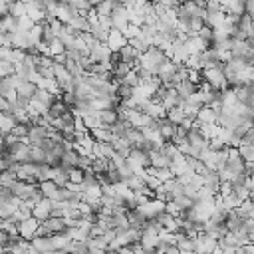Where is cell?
Listing matches in <instances>:
<instances>
[{"instance_id":"cell-47","label":"cell","mask_w":254,"mask_h":254,"mask_svg":"<svg viewBox=\"0 0 254 254\" xmlns=\"http://www.w3.org/2000/svg\"><path fill=\"white\" fill-rule=\"evenodd\" d=\"M237 254H244V250H242V248H238V250H237Z\"/></svg>"},{"instance_id":"cell-22","label":"cell","mask_w":254,"mask_h":254,"mask_svg":"<svg viewBox=\"0 0 254 254\" xmlns=\"http://www.w3.org/2000/svg\"><path fill=\"white\" fill-rule=\"evenodd\" d=\"M147 171H149V175H153V177H157L163 185L165 183H169V181H173V179H177L175 175H173V171H171V169H147Z\"/></svg>"},{"instance_id":"cell-1","label":"cell","mask_w":254,"mask_h":254,"mask_svg":"<svg viewBox=\"0 0 254 254\" xmlns=\"http://www.w3.org/2000/svg\"><path fill=\"white\" fill-rule=\"evenodd\" d=\"M203 79L208 81L213 86L215 92H224L228 88V81H226V76L221 68H213V70H203Z\"/></svg>"},{"instance_id":"cell-27","label":"cell","mask_w":254,"mask_h":254,"mask_svg":"<svg viewBox=\"0 0 254 254\" xmlns=\"http://www.w3.org/2000/svg\"><path fill=\"white\" fill-rule=\"evenodd\" d=\"M167 119L171 121L173 125H181V123L187 119V115H185V110H183V108H173V110H169V113H167Z\"/></svg>"},{"instance_id":"cell-19","label":"cell","mask_w":254,"mask_h":254,"mask_svg":"<svg viewBox=\"0 0 254 254\" xmlns=\"http://www.w3.org/2000/svg\"><path fill=\"white\" fill-rule=\"evenodd\" d=\"M16 125H18V121H16L14 115H4V113L0 115V129H2V137L10 135Z\"/></svg>"},{"instance_id":"cell-44","label":"cell","mask_w":254,"mask_h":254,"mask_svg":"<svg viewBox=\"0 0 254 254\" xmlns=\"http://www.w3.org/2000/svg\"><path fill=\"white\" fill-rule=\"evenodd\" d=\"M119 254H135V252H133V246H123L119 248Z\"/></svg>"},{"instance_id":"cell-32","label":"cell","mask_w":254,"mask_h":254,"mask_svg":"<svg viewBox=\"0 0 254 254\" xmlns=\"http://www.w3.org/2000/svg\"><path fill=\"white\" fill-rule=\"evenodd\" d=\"M175 205L179 206V210H181V213H187V210H190V208L195 206V201L183 195V197H177V199H175Z\"/></svg>"},{"instance_id":"cell-12","label":"cell","mask_w":254,"mask_h":254,"mask_svg":"<svg viewBox=\"0 0 254 254\" xmlns=\"http://www.w3.org/2000/svg\"><path fill=\"white\" fill-rule=\"evenodd\" d=\"M40 190H42V195H44L46 199L50 201H58V195H60V187L54 183V181H46V183H40Z\"/></svg>"},{"instance_id":"cell-2","label":"cell","mask_w":254,"mask_h":254,"mask_svg":"<svg viewBox=\"0 0 254 254\" xmlns=\"http://www.w3.org/2000/svg\"><path fill=\"white\" fill-rule=\"evenodd\" d=\"M111 18H113V30L123 32L127 26H129V12L125 10L123 2H115V8H113V12H111Z\"/></svg>"},{"instance_id":"cell-25","label":"cell","mask_w":254,"mask_h":254,"mask_svg":"<svg viewBox=\"0 0 254 254\" xmlns=\"http://www.w3.org/2000/svg\"><path fill=\"white\" fill-rule=\"evenodd\" d=\"M183 110H185V115H187V117H190V119H197V117H199V111L203 110V105L187 99V101L183 103Z\"/></svg>"},{"instance_id":"cell-41","label":"cell","mask_w":254,"mask_h":254,"mask_svg":"<svg viewBox=\"0 0 254 254\" xmlns=\"http://www.w3.org/2000/svg\"><path fill=\"white\" fill-rule=\"evenodd\" d=\"M165 213H167V215H171V217H175V219H179V217H181V210H179V206L175 205V201L167 203V206H165Z\"/></svg>"},{"instance_id":"cell-36","label":"cell","mask_w":254,"mask_h":254,"mask_svg":"<svg viewBox=\"0 0 254 254\" xmlns=\"http://www.w3.org/2000/svg\"><path fill=\"white\" fill-rule=\"evenodd\" d=\"M32 163L44 165V163H46V151L40 149V147H32Z\"/></svg>"},{"instance_id":"cell-13","label":"cell","mask_w":254,"mask_h":254,"mask_svg":"<svg viewBox=\"0 0 254 254\" xmlns=\"http://www.w3.org/2000/svg\"><path fill=\"white\" fill-rule=\"evenodd\" d=\"M111 145H113V149L121 155V157H129L131 155V151H133V145L129 143V141H127V139H121V137H115L113 141H111Z\"/></svg>"},{"instance_id":"cell-21","label":"cell","mask_w":254,"mask_h":254,"mask_svg":"<svg viewBox=\"0 0 254 254\" xmlns=\"http://www.w3.org/2000/svg\"><path fill=\"white\" fill-rule=\"evenodd\" d=\"M16 92H18L20 97H24V99H30V101H32V97L38 94V86H36V83H32V81H24Z\"/></svg>"},{"instance_id":"cell-37","label":"cell","mask_w":254,"mask_h":254,"mask_svg":"<svg viewBox=\"0 0 254 254\" xmlns=\"http://www.w3.org/2000/svg\"><path fill=\"white\" fill-rule=\"evenodd\" d=\"M159 238H161V244H167V246H177V235H173V232H167V230H163L161 235H159Z\"/></svg>"},{"instance_id":"cell-40","label":"cell","mask_w":254,"mask_h":254,"mask_svg":"<svg viewBox=\"0 0 254 254\" xmlns=\"http://www.w3.org/2000/svg\"><path fill=\"white\" fill-rule=\"evenodd\" d=\"M240 205H242V201H240L238 197H235V195H230V197L224 199V206H226L228 213H230V210H237Z\"/></svg>"},{"instance_id":"cell-5","label":"cell","mask_w":254,"mask_h":254,"mask_svg":"<svg viewBox=\"0 0 254 254\" xmlns=\"http://www.w3.org/2000/svg\"><path fill=\"white\" fill-rule=\"evenodd\" d=\"M40 221L38 219H34V217H30L28 221H24L22 224H20V237H22L24 240H34V237H36V232H38V228H40Z\"/></svg>"},{"instance_id":"cell-6","label":"cell","mask_w":254,"mask_h":254,"mask_svg":"<svg viewBox=\"0 0 254 254\" xmlns=\"http://www.w3.org/2000/svg\"><path fill=\"white\" fill-rule=\"evenodd\" d=\"M111 50L108 48V44H97L92 48V54H90V58H92V62L94 64H103V62H110L111 60Z\"/></svg>"},{"instance_id":"cell-45","label":"cell","mask_w":254,"mask_h":254,"mask_svg":"<svg viewBox=\"0 0 254 254\" xmlns=\"http://www.w3.org/2000/svg\"><path fill=\"white\" fill-rule=\"evenodd\" d=\"M242 250H244V254H254V244L250 242V244H246Z\"/></svg>"},{"instance_id":"cell-17","label":"cell","mask_w":254,"mask_h":254,"mask_svg":"<svg viewBox=\"0 0 254 254\" xmlns=\"http://www.w3.org/2000/svg\"><path fill=\"white\" fill-rule=\"evenodd\" d=\"M177 129H179V125H173L169 119H161V127H159V131H161V135H163L167 141H173V139H175Z\"/></svg>"},{"instance_id":"cell-28","label":"cell","mask_w":254,"mask_h":254,"mask_svg":"<svg viewBox=\"0 0 254 254\" xmlns=\"http://www.w3.org/2000/svg\"><path fill=\"white\" fill-rule=\"evenodd\" d=\"M10 16H14V18H24V16H28L26 2H10Z\"/></svg>"},{"instance_id":"cell-29","label":"cell","mask_w":254,"mask_h":254,"mask_svg":"<svg viewBox=\"0 0 254 254\" xmlns=\"http://www.w3.org/2000/svg\"><path fill=\"white\" fill-rule=\"evenodd\" d=\"M232 195H235V197H238L242 203H244V201H248V199H250V190H248L246 183H240V185H232Z\"/></svg>"},{"instance_id":"cell-10","label":"cell","mask_w":254,"mask_h":254,"mask_svg":"<svg viewBox=\"0 0 254 254\" xmlns=\"http://www.w3.org/2000/svg\"><path fill=\"white\" fill-rule=\"evenodd\" d=\"M90 133H92V137H94L97 143H111V141L115 139L111 127H108V125L99 127V129H94V131H90Z\"/></svg>"},{"instance_id":"cell-7","label":"cell","mask_w":254,"mask_h":254,"mask_svg":"<svg viewBox=\"0 0 254 254\" xmlns=\"http://www.w3.org/2000/svg\"><path fill=\"white\" fill-rule=\"evenodd\" d=\"M129 42H127V38L119 32V30H111V34H110V40H108V48L113 52V54H117L123 46H127Z\"/></svg>"},{"instance_id":"cell-20","label":"cell","mask_w":254,"mask_h":254,"mask_svg":"<svg viewBox=\"0 0 254 254\" xmlns=\"http://www.w3.org/2000/svg\"><path fill=\"white\" fill-rule=\"evenodd\" d=\"M165 189H167V193L171 195L173 199H177V197H183V195H185V185H183L179 179H173V181L165 183Z\"/></svg>"},{"instance_id":"cell-30","label":"cell","mask_w":254,"mask_h":254,"mask_svg":"<svg viewBox=\"0 0 254 254\" xmlns=\"http://www.w3.org/2000/svg\"><path fill=\"white\" fill-rule=\"evenodd\" d=\"M110 165H111L110 159H94L92 169L95 171V175H103V173H108V171H110Z\"/></svg>"},{"instance_id":"cell-8","label":"cell","mask_w":254,"mask_h":254,"mask_svg":"<svg viewBox=\"0 0 254 254\" xmlns=\"http://www.w3.org/2000/svg\"><path fill=\"white\" fill-rule=\"evenodd\" d=\"M149 159H151V167L153 169H171V163H173L163 151H151Z\"/></svg>"},{"instance_id":"cell-38","label":"cell","mask_w":254,"mask_h":254,"mask_svg":"<svg viewBox=\"0 0 254 254\" xmlns=\"http://www.w3.org/2000/svg\"><path fill=\"white\" fill-rule=\"evenodd\" d=\"M83 179H86V171H81V169H72L70 171V183L83 185Z\"/></svg>"},{"instance_id":"cell-14","label":"cell","mask_w":254,"mask_h":254,"mask_svg":"<svg viewBox=\"0 0 254 254\" xmlns=\"http://www.w3.org/2000/svg\"><path fill=\"white\" fill-rule=\"evenodd\" d=\"M32 246L40 252V254H50L54 252V244H52V237H42V238H34Z\"/></svg>"},{"instance_id":"cell-15","label":"cell","mask_w":254,"mask_h":254,"mask_svg":"<svg viewBox=\"0 0 254 254\" xmlns=\"http://www.w3.org/2000/svg\"><path fill=\"white\" fill-rule=\"evenodd\" d=\"M217 119H219V115L213 111V108H206V105H203V110L199 111V117H197V121L201 125H213V123H217Z\"/></svg>"},{"instance_id":"cell-42","label":"cell","mask_w":254,"mask_h":254,"mask_svg":"<svg viewBox=\"0 0 254 254\" xmlns=\"http://www.w3.org/2000/svg\"><path fill=\"white\" fill-rule=\"evenodd\" d=\"M105 232H108V230H105V228H101L97 222L92 226V230H90V238H99V237H103L105 235Z\"/></svg>"},{"instance_id":"cell-18","label":"cell","mask_w":254,"mask_h":254,"mask_svg":"<svg viewBox=\"0 0 254 254\" xmlns=\"http://www.w3.org/2000/svg\"><path fill=\"white\" fill-rule=\"evenodd\" d=\"M78 161H79V155L76 151H66L64 157H62L60 167L66 169V171H72V169H78Z\"/></svg>"},{"instance_id":"cell-11","label":"cell","mask_w":254,"mask_h":254,"mask_svg":"<svg viewBox=\"0 0 254 254\" xmlns=\"http://www.w3.org/2000/svg\"><path fill=\"white\" fill-rule=\"evenodd\" d=\"M199 161H203L210 171H217V167H219V151H213L208 147V149H205L203 153H201V157H199Z\"/></svg>"},{"instance_id":"cell-39","label":"cell","mask_w":254,"mask_h":254,"mask_svg":"<svg viewBox=\"0 0 254 254\" xmlns=\"http://www.w3.org/2000/svg\"><path fill=\"white\" fill-rule=\"evenodd\" d=\"M34 26H36V24L32 22V20H30L28 16H24V18H18V30H16V32H30Z\"/></svg>"},{"instance_id":"cell-4","label":"cell","mask_w":254,"mask_h":254,"mask_svg":"<svg viewBox=\"0 0 254 254\" xmlns=\"http://www.w3.org/2000/svg\"><path fill=\"white\" fill-rule=\"evenodd\" d=\"M52 210H54V201L42 199V201L36 205V208L32 210V217L38 219L40 222H46V221L52 217Z\"/></svg>"},{"instance_id":"cell-43","label":"cell","mask_w":254,"mask_h":254,"mask_svg":"<svg viewBox=\"0 0 254 254\" xmlns=\"http://www.w3.org/2000/svg\"><path fill=\"white\" fill-rule=\"evenodd\" d=\"M222 199H226V197H230L232 195V183H222L221 185V193H219Z\"/></svg>"},{"instance_id":"cell-48","label":"cell","mask_w":254,"mask_h":254,"mask_svg":"<svg viewBox=\"0 0 254 254\" xmlns=\"http://www.w3.org/2000/svg\"><path fill=\"white\" fill-rule=\"evenodd\" d=\"M187 254H199V252H195V250H193V252H187Z\"/></svg>"},{"instance_id":"cell-46","label":"cell","mask_w":254,"mask_h":254,"mask_svg":"<svg viewBox=\"0 0 254 254\" xmlns=\"http://www.w3.org/2000/svg\"><path fill=\"white\" fill-rule=\"evenodd\" d=\"M248 238H250V242L254 244V230H252V232H250V235H248Z\"/></svg>"},{"instance_id":"cell-16","label":"cell","mask_w":254,"mask_h":254,"mask_svg":"<svg viewBox=\"0 0 254 254\" xmlns=\"http://www.w3.org/2000/svg\"><path fill=\"white\" fill-rule=\"evenodd\" d=\"M177 248L183 252V254H187V252H193L195 250V240L193 238H189L185 232H177Z\"/></svg>"},{"instance_id":"cell-3","label":"cell","mask_w":254,"mask_h":254,"mask_svg":"<svg viewBox=\"0 0 254 254\" xmlns=\"http://www.w3.org/2000/svg\"><path fill=\"white\" fill-rule=\"evenodd\" d=\"M215 250H219V240L217 238L208 237L206 232L199 235V238L195 240V252H199V254H210V252H215Z\"/></svg>"},{"instance_id":"cell-26","label":"cell","mask_w":254,"mask_h":254,"mask_svg":"<svg viewBox=\"0 0 254 254\" xmlns=\"http://www.w3.org/2000/svg\"><path fill=\"white\" fill-rule=\"evenodd\" d=\"M141 246L145 248V252H155L161 246V238L159 237H141Z\"/></svg>"},{"instance_id":"cell-24","label":"cell","mask_w":254,"mask_h":254,"mask_svg":"<svg viewBox=\"0 0 254 254\" xmlns=\"http://www.w3.org/2000/svg\"><path fill=\"white\" fill-rule=\"evenodd\" d=\"M52 244H54V250L66 252V248L72 244V240H70V237L66 235V232H60V235H52Z\"/></svg>"},{"instance_id":"cell-33","label":"cell","mask_w":254,"mask_h":254,"mask_svg":"<svg viewBox=\"0 0 254 254\" xmlns=\"http://www.w3.org/2000/svg\"><path fill=\"white\" fill-rule=\"evenodd\" d=\"M50 50H52V58H58V56H64L68 50H66V46H64V42L60 40V38H56L52 44H50Z\"/></svg>"},{"instance_id":"cell-35","label":"cell","mask_w":254,"mask_h":254,"mask_svg":"<svg viewBox=\"0 0 254 254\" xmlns=\"http://www.w3.org/2000/svg\"><path fill=\"white\" fill-rule=\"evenodd\" d=\"M14 90H16V88H14V83H12L10 78H2V79H0V97L8 95V94L14 92Z\"/></svg>"},{"instance_id":"cell-9","label":"cell","mask_w":254,"mask_h":254,"mask_svg":"<svg viewBox=\"0 0 254 254\" xmlns=\"http://www.w3.org/2000/svg\"><path fill=\"white\" fill-rule=\"evenodd\" d=\"M44 224V228L50 232V235H60V232H66V221L64 219H56V217H50L46 222H42Z\"/></svg>"},{"instance_id":"cell-34","label":"cell","mask_w":254,"mask_h":254,"mask_svg":"<svg viewBox=\"0 0 254 254\" xmlns=\"http://www.w3.org/2000/svg\"><path fill=\"white\" fill-rule=\"evenodd\" d=\"M127 187H129V189L133 190V193H141V190H143L147 185H145V181H143L141 177L135 175V177H131L129 181H127Z\"/></svg>"},{"instance_id":"cell-31","label":"cell","mask_w":254,"mask_h":254,"mask_svg":"<svg viewBox=\"0 0 254 254\" xmlns=\"http://www.w3.org/2000/svg\"><path fill=\"white\" fill-rule=\"evenodd\" d=\"M14 74H16V66H14V64L0 60V79H2V78H10Z\"/></svg>"},{"instance_id":"cell-23","label":"cell","mask_w":254,"mask_h":254,"mask_svg":"<svg viewBox=\"0 0 254 254\" xmlns=\"http://www.w3.org/2000/svg\"><path fill=\"white\" fill-rule=\"evenodd\" d=\"M177 92H179L181 99L187 101L190 95H195V94L199 92V88L195 86V83H190V81H183V83H179V86H177Z\"/></svg>"}]
</instances>
